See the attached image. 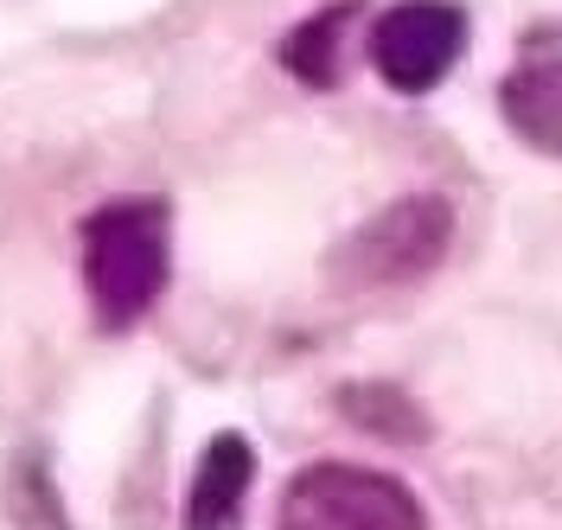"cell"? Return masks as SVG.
Segmentation results:
<instances>
[{
  "label": "cell",
  "instance_id": "obj_1",
  "mask_svg": "<svg viewBox=\"0 0 562 530\" xmlns=\"http://www.w3.org/2000/svg\"><path fill=\"white\" fill-rule=\"evenodd\" d=\"M83 294L103 332H128L154 314L173 275V217L154 199H122L83 217Z\"/></svg>",
  "mask_w": 562,
  "mask_h": 530
},
{
  "label": "cell",
  "instance_id": "obj_2",
  "mask_svg": "<svg viewBox=\"0 0 562 530\" xmlns=\"http://www.w3.org/2000/svg\"><path fill=\"white\" fill-rule=\"evenodd\" d=\"M276 530H428V511L396 473L314 460L288 480Z\"/></svg>",
  "mask_w": 562,
  "mask_h": 530
},
{
  "label": "cell",
  "instance_id": "obj_3",
  "mask_svg": "<svg viewBox=\"0 0 562 530\" xmlns=\"http://www.w3.org/2000/svg\"><path fill=\"white\" fill-rule=\"evenodd\" d=\"M448 244H454V205L441 192H409L351 230L333 256V275L346 287H409L441 269Z\"/></svg>",
  "mask_w": 562,
  "mask_h": 530
},
{
  "label": "cell",
  "instance_id": "obj_4",
  "mask_svg": "<svg viewBox=\"0 0 562 530\" xmlns=\"http://www.w3.org/2000/svg\"><path fill=\"white\" fill-rule=\"evenodd\" d=\"M467 45V13L454 0H396L371 26V65L396 97H422L454 71Z\"/></svg>",
  "mask_w": 562,
  "mask_h": 530
},
{
  "label": "cell",
  "instance_id": "obj_5",
  "mask_svg": "<svg viewBox=\"0 0 562 530\" xmlns=\"http://www.w3.org/2000/svg\"><path fill=\"white\" fill-rule=\"evenodd\" d=\"M249 480H256V454H249L244 435H211L199 473H192V493H186V525L179 530H231L244 518Z\"/></svg>",
  "mask_w": 562,
  "mask_h": 530
},
{
  "label": "cell",
  "instance_id": "obj_6",
  "mask_svg": "<svg viewBox=\"0 0 562 530\" xmlns=\"http://www.w3.org/2000/svg\"><path fill=\"white\" fill-rule=\"evenodd\" d=\"M498 109L525 147L562 160V58H537L525 71H512L498 90Z\"/></svg>",
  "mask_w": 562,
  "mask_h": 530
},
{
  "label": "cell",
  "instance_id": "obj_7",
  "mask_svg": "<svg viewBox=\"0 0 562 530\" xmlns=\"http://www.w3.org/2000/svg\"><path fill=\"white\" fill-rule=\"evenodd\" d=\"M346 20H351V7H333V13H314L307 26H294V33L281 38V65L301 77V83L326 90L339 77V26Z\"/></svg>",
  "mask_w": 562,
  "mask_h": 530
},
{
  "label": "cell",
  "instance_id": "obj_8",
  "mask_svg": "<svg viewBox=\"0 0 562 530\" xmlns=\"http://www.w3.org/2000/svg\"><path fill=\"white\" fill-rule=\"evenodd\" d=\"M339 409H346L364 435H384V441H416L422 428H428L416 416V403L390 384H346L339 390Z\"/></svg>",
  "mask_w": 562,
  "mask_h": 530
}]
</instances>
